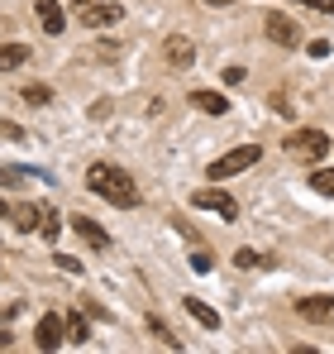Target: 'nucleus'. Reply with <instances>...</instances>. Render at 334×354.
<instances>
[{
    "label": "nucleus",
    "mask_w": 334,
    "mask_h": 354,
    "mask_svg": "<svg viewBox=\"0 0 334 354\" xmlns=\"http://www.w3.org/2000/svg\"><path fill=\"white\" fill-rule=\"evenodd\" d=\"M163 58H167V67H196V39L167 34L163 39Z\"/></svg>",
    "instance_id": "obj_5"
},
{
    "label": "nucleus",
    "mask_w": 334,
    "mask_h": 354,
    "mask_svg": "<svg viewBox=\"0 0 334 354\" xmlns=\"http://www.w3.org/2000/svg\"><path fill=\"white\" fill-rule=\"evenodd\" d=\"M296 5H311V10H320V15H334V0H296Z\"/></svg>",
    "instance_id": "obj_23"
},
{
    "label": "nucleus",
    "mask_w": 334,
    "mask_h": 354,
    "mask_svg": "<svg viewBox=\"0 0 334 354\" xmlns=\"http://www.w3.org/2000/svg\"><path fill=\"white\" fill-rule=\"evenodd\" d=\"M34 15H39L43 34H53V39L67 29V19H62V5H57V0H39V5H34Z\"/></svg>",
    "instance_id": "obj_11"
},
{
    "label": "nucleus",
    "mask_w": 334,
    "mask_h": 354,
    "mask_svg": "<svg viewBox=\"0 0 334 354\" xmlns=\"http://www.w3.org/2000/svg\"><path fill=\"white\" fill-rule=\"evenodd\" d=\"M0 350H10V335H5V330H0Z\"/></svg>",
    "instance_id": "obj_27"
},
{
    "label": "nucleus",
    "mask_w": 334,
    "mask_h": 354,
    "mask_svg": "<svg viewBox=\"0 0 334 354\" xmlns=\"http://www.w3.org/2000/svg\"><path fill=\"white\" fill-rule=\"evenodd\" d=\"M72 5H77V10H86V5H101V0H72Z\"/></svg>",
    "instance_id": "obj_26"
},
{
    "label": "nucleus",
    "mask_w": 334,
    "mask_h": 354,
    "mask_svg": "<svg viewBox=\"0 0 334 354\" xmlns=\"http://www.w3.org/2000/svg\"><path fill=\"white\" fill-rule=\"evenodd\" d=\"M67 340H72V345H86V340H91V326H86L81 316H67Z\"/></svg>",
    "instance_id": "obj_18"
},
{
    "label": "nucleus",
    "mask_w": 334,
    "mask_h": 354,
    "mask_svg": "<svg viewBox=\"0 0 334 354\" xmlns=\"http://www.w3.org/2000/svg\"><path fill=\"white\" fill-rule=\"evenodd\" d=\"M72 230H77V235L86 239L91 249H110V244H115V239H110V230H106V225H96L91 216H72Z\"/></svg>",
    "instance_id": "obj_10"
},
{
    "label": "nucleus",
    "mask_w": 334,
    "mask_h": 354,
    "mask_svg": "<svg viewBox=\"0 0 334 354\" xmlns=\"http://www.w3.org/2000/svg\"><path fill=\"white\" fill-rule=\"evenodd\" d=\"M263 29H268V39L282 44V48H296V44H301V34H296V24H291L286 15H268V19H263Z\"/></svg>",
    "instance_id": "obj_9"
},
{
    "label": "nucleus",
    "mask_w": 334,
    "mask_h": 354,
    "mask_svg": "<svg viewBox=\"0 0 334 354\" xmlns=\"http://www.w3.org/2000/svg\"><path fill=\"white\" fill-rule=\"evenodd\" d=\"M39 230H43V239H57V230H62V216H57V211H43V225H39Z\"/></svg>",
    "instance_id": "obj_20"
},
{
    "label": "nucleus",
    "mask_w": 334,
    "mask_h": 354,
    "mask_svg": "<svg viewBox=\"0 0 334 354\" xmlns=\"http://www.w3.org/2000/svg\"><path fill=\"white\" fill-rule=\"evenodd\" d=\"M234 263H239V268H263L268 259H263L258 249H239V254H234Z\"/></svg>",
    "instance_id": "obj_19"
},
{
    "label": "nucleus",
    "mask_w": 334,
    "mask_h": 354,
    "mask_svg": "<svg viewBox=\"0 0 334 354\" xmlns=\"http://www.w3.org/2000/svg\"><path fill=\"white\" fill-rule=\"evenodd\" d=\"M62 340H67V321L48 311V316L39 321V330H34V345H39V350H57Z\"/></svg>",
    "instance_id": "obj_7"
},
{
    "label": "nucleus",
    "mask_w": 334,
    "mask_h": 354,
    "mask_svg": "<svg viewBox=\"0 0 334 354\" xmlns=\"http://www.w3.org/2000/svg\"><path fill=\"white\" fill-rule=\"evenodd\" d=\"M24 62H29V48L24 44H0V72H14Z\"/></svg>",
    "instance_id": "obj_14"
},
{
    "label": "nucleus",
    "mask_w": 334,
    "mask_h": 354,
    "mask_svg": "<svg viewBox=\"0 0 334 354\" xmlns=\"http://www.w3.org/2000/svg\"><path fill=\"white\" fill-rule=\"evenodd\" d=\"M296 316L315 326H334V297H296Z\"/></svg>",
    "instance_id": "obj_6"
},
{
    "label": "nucleus",
    "mask_w": 334,
    "mask_h": 354,
    "mask_svg": "<svg viewBox=\"0 0 334 354\" xmlns=\"http://www.w3.org/2000/svg\"><path fill=\"white\" fill-rule=\"evenodd\" d=\"M191 206H196V211H215V216H224V221H239V201H234L229 192H220V187L191 192Z\"/></svg>",
    "instance_id": "obj_3"
},
{
    "label": "nucleus",
    "mask_w": 334,
    "mask_h": 354,
    "mask_svg": "<svg viewBox=\"0 0 334 354\" xmlns=\"http://www.w3.org/2000/svg\"><path fill=\"white\" fill-rule=\"evenodd\" d=\"M311 192H320V196L334 201V168H315V173H311Z\"/></svg>",
    "instance_id": "obj_16"
},
{
    "label": "nucleus",
    "mask_w": 334,
    "mask_h": 354,
    "mask_svg": "<svg viewBox=\"0 0 334 354\" xmlns=\"http://www.w3.org/2000/svg\"><path fill=\"white\" fill-rule=\"evenodd\" d=\"M19 173H24V168H0V187H10V182H14Z\"/></svg>",
    "instance_id": "obj_25"
},
{
    "label": "nucleus",
    "mask_w": 334,
    "mask_h": 354,
    "mask_svg": "<svg viewBox=\"0 0 334 354\" xmlns=\"http://www.w3.org/2000/svg\"><path fill=\"white\" fill-rule=\"evenodd\" d=\"M258 158H263V149H258V144H239V149H229L224 158H215V163H210V173H206V177H210V182H229L234 173H244V168H253Z\"/></svg>",
    "instance_id": "obj_2"
},
{
    "label": "nucleus",
    "mask_w": 334,
    "mask_h": 354,
    "mask_svg": "<svg viewBox=\"0 0 334 354\" xmlns=\"http://www.w3.org/2000/svg\"><path fill=\"white\" fill-rule=\"evenodd\" d=\"M0 216H10V211H5V196H0Z\"/></svg>",
    "instance_id": "obj_28"
},
{
    "label": "nucleus",
    "mask_w": 334,
    "mask_h": 354,
    "mask_svg": "<svg viewBox=\"0 0 334 354\" xmlns=\"http://www.w3.org/2000/svg\"><path fill=\"white\" fill-rule=\"evenodd\" d=\"M186 311H191V321H201L206 330H220V311H215V306H206L201 297H186Z\"/></svg>",
    "instance_id": "obj_13"
},
{
    "label": "nucleus",
    "mask_w": 334,
    "mask_h": 354,
    "mask_svg": "<svg viewBox=\"0 0 334 354\" xmlns=\"http://www.w3.org/2000/svg\"><path fill=\"white\" fill-rule=\"evenodd\" d=\"M86 187H91L101 201L119 206V211H134V206H139L134 177L124 173V168H115V163H91V168H86Z\"/></svg>",
    "instance_id": "obj_1"
},
{
    "label": "nucleus",
    "mask_w": 334,
    "mask_h": 354,
    "mask_svg": "<svg viewBox=\"0 0 334 354\" xmlns=\"http://www.w3.org/2000/svg\"><path fill=\"white\" fill-rule=\"evenodd\" d=\"M24 101H29V106H53V86L29 82V86H24Z\"/></svg>",
    "instance_id": "obj_17"
},
{
    "label": "nucleus",
    "mask_w": 334,
    "mask_h": 354,
    "mask_svg": "<svg viewBox=\"0 0 334 354\" xmlns=\"http://www.w3.org/2000/svg\"><path fill=\"white\" fill-rule=\"evenodd\" d=\"M191 106H196L201 115H224V111H229V101H224L220 91H191Z\"/></svg>",
    "instance_id": "obj_12"
},
{
    "label": "nucleus",
    "mask_w": 334,
    "mask_h": 354,
    "mask_svg": "<svg viewBox=\"0 0 334 354\" xmlns=\"http://www.w3.org/2000/svg\"><path fill=\"white\" fill-rule=\"evenodd\" d=\"M39 225H43V211H39V206H14V230L29 235V230H39Z\"/></svg>",
    "instance_id": "obj_15"
},
{
    "label": "nucleus",
    "mask_w": 334,
    "mask_h": 354,
    "mask_svg": "<svg viewBox=\"0 0 334 354\" xmlns=\"http://www.w3.org/2000/svg\"><path fill=\"white\" fill-rule=\"evenodd\" d=\"M57 268H62V273H81V263H77V259H67V254H57Z\"/></svg>",
    "instance_id": "obj_24"
},
{
    "label": "nucleus",
    "mask_w": 334,
    "mask_h": 354,
    "mask_svg": "<svg viewBox=\"0 0 334 354\" xmlns=\"http://www.w3.org/2000/svg\"><path fill=\"white\" fill-rule=\"evenodd\" d=\"M148 330H153V335H158V340H163L167 350H181V340H177V335H172V330H167V326H158V321H153V326H148Z\"/></svg>",
    "instance_id": "obj_21"
},
{
    "label": "nucleus",
    "mask_w": 334,
    "mask_h": 354,
    "mask_svg": "<svg viewBox=\"0 0 334 354\" xmlns=\"http://www.w3.org/2000/svg\"><path fill=\"white\" fill-rule=\"evenodd\" d=\"M210 263H215V259H210L206 249H191V268H196V273H210Z\"/></svg>",
    "instance_id": "obj_22"
},
{
    "label": "nucleus",
    "mask_w": 334,
    "mask_h": 354,
    "mask_svg": "<svg viewBox=\"0 0 334 354\" xmlns=\"http://www.w3.org/2000/svg\"><path fill=\"white\" fill-rule=\"evenodd\" d=\"M119 19H124V10H119V5H106V0L81 10V29H110V24H119Z\"/></svg>",
    "instance_id": "obj_8"
},
{
    "label": "nucleus",
    "mask_w": 334,
    "mask_h": 354,
    "mask_svg": "<svg viewBox=\"0 0 334 354\" xmlns=\"http://www.w3.org/2000/svg\"><path fill=\"white\" fill-rule=\"evenodd\" d=\"M286 149L315 163V158H325V149H330V134H325V129H296V134L286 139Z\"/></svg>",
    "instance_id": "obj_4"
}]
</instances>
